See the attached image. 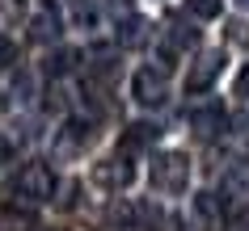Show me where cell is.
Returning <instances> with one entry per match:
<instances>
[{
  "label": "cell",
  "mask_w": 249,
  "mask_h": 231,
  "mask_svg": "<svg viewBox=\"0 0 249 231\" xmlns=\"http://www.w3.org/2000/svg\"><path fill=\"white\" fill-rule=\"evenodd\" d=\"M59 34H64V17H59V9H55V4H42L38 13L30 17V38H34V42H59Z\"/></svg>",
  "instance_id": "cell-7"
},
{
  "label": "cell",
  "mask_w": 249,
  "mask_h": 231,
  "mask_svg": "<svg viewBox=\"0 0 249 231\" xmlns=\"http://www.w3.org/2000/svg\"><path fill=\"white\" fill-rule=\"evenodd\" d=\"M89 122H80V118H72V122H64V130L55 135V155H76L85 143H89Z\"/></svg>",
  "instance_id": "cell-9"
},
{
  "label": "cell",
  "mask_w": 249,
  "mask_h": 231,
  "mask_svg": "<svg viewBox=\"0 0 249 231\" xmlns=\"http://www.w3.org/2000/svg\"><path fill=\"white\" fill-rule=\"evenodd\" d=\"M0 227H4V231H26V227H34V218H30V215H13V210H9Z\"/></svg>",
  "instance_id": "cell-16"
},
{
  "label": "cell",
  "mask_w": 249,
  "mask_h": 231,
  "mask_svg": "<svg viewBox=\"0 0 249 231\" xmlns=\"http://www.w3.org/2000/svg\"><path fill=\"white\" fill-rule=\"evenodd\" d=\"M228 30H232V42H241V46L249 42V26L245 21H228Z\"/></svg>",
  "instance_id": "cell-19"
},
{
  "label": "cell",
  "mask_w": 249,
  "mask_h": 231,
  "mask_svg": "<svg viewBox=\"0 0 249 231\" xmlns=\"http://www.w3.org/2000/svg\"><path fill=\"white\" fill-rule=\"evenodd\" d=\"M186 13L198 21H211V17H220V0H186Z\"/></svg>",
  "instance_id": "cell-14"
},
{
  "label": "cell",
  "mask_w": 249,
  "mask_h": 231,
  "mask_svg": "<svg viewBox=\"0 0 249 231\" xmlns=\"http://www.w3.org/2000/svg\"><path fill=\"white\" fill-rule=\"evenodd\" d=\"M224 72V51H203L195 59V67L186 72V92H207Z\"/></svg>",
  "instance_id": "cell-4"
},
{
  "label": "cell",
  "mask_w": 249,
  "mask_h": 231,
  "mask_svg": "<svg viewBox=\"0 0 249 231\" xmlns=\"http://www.w3.org/2000/svg\"><path fill=\"white\" fill-rule=\"evenodd\" d=\"M241 4H245V9H249V0H241Z\"/></svg>",
  "instance_id": "cell-22"
},
{
  "label": "cell",
  "mask_w": 249,
  "mask_h": 231,
  "mask_svg": "<svg viewBox=\"0 0 249 231\" xmlns=\"http://www.w3.org/2000/svg\"><path fill=\"white\" fill-rule=\"evenodd\" d=\"M0 160H9V143L0 139Z\"/></svg>",
  "instance_id": "cell-21"
},
{
  "label": "cell",
  "mask_w": 249,
  "mask_h": 231,
  "mask_svg": "<svg viewBox=\"0 0 249 231\" xmlns=\"http://www.w3.org/2000/svg\"><path fill=\"white\" fill-rule=\"evenodd\" d=\"M131 177H135V168H131V160H123V155H110L102 164H93V185H97V189L118 193V189L131 185Z\"/></svg>",
  "instance_id": "cell-5"
},
{
  "label": "cell",
  "mask_w": 249,
  "mask_h": 231,
  "mask_svg": "<svg viewBox=\"0 0 249 231\" xmlns=\"http://www.w3.org/2000/svg\"><path fill=\"white\" fill-rule=\"evenodd\" d=\"M51 231H59V227H51Z\"/></svg>",
  "instance_id": "cell-23"
},
{
  "label": "cell",
  "mask_w": 249,
  "mask_h": 231,
  "mask_svg": "<svg viewBox=\"0 0 249 231\" xmlns=\"http://www.w3.org/2000/svg\"><path fill=\"white\" fill-rule=\"evenodd\" d=\"M152 185L160 193H186V185H190V160H186V152H160L152 160Z\"/></svg>",
  "instance_id": "cell-1"
},
{
  "label": "cell",
  "mask_w": 249,
  "mask_h": 231,
  "mask_svg": "<svg viewBox=\"0 0 249 231\" xmlns=\"http://www.w3.org/2000/svg\"><path fill=\"white\" fill-rule=\"evenodd\" d=\"M236 97H241V101H249V67H241V72H236Z\"/></svg>",
  "instance_id": "cell-18"
},
{
  "label": "cell",
  "mask_w": 249,
  "mask_h": 231,
  "mask_svg": "<svg viewBox=\"0 0 249 231\" xmlns=\"http://www.w3.org/2000/svg\"><path fill=\"white\" fill-rule=\"evenodd\" d=\"M190 130L198 139H215V135L228 130V114L220 105H198V109H190Z\"/></svg>",
  "instance_id": "cell-6"
},
{
  "label": "cell",
  "mask_w": 249,
  "mask_h": 231,
  "mask_svg": "<svg viewBox=\"0 0 249 231\" xmlns=\"http://www.w3.org/2000/svg\"><path fill=\"white\" fill-rule=\"evenodd\" d=\"M144 21L140 17H123V26H118V46H140L144 42Z\"/></svg>",
  "instance_id": "cell-13"
},
{
  "label": "cell",
  "mask_w": 249,
  "mask_h": 231,
  "mask_svg": "<svg viewBox=\"0 0 249 231\" xmlns=\"http://www.w3.org/2000/svg\"><path fill=\"white\" fill-rule=\"evenodd\" d=\"M68 17H72V26H76V30H97V21H102V4H97V0H68Z\"/></svg>",
  "instance_id": "cell-10"
},
{
  "label": "cell",
  "mask_w": 249,
  "mask_h": 231,
  "mask_svg": "<svg viewBox=\"0 0 249 231\" xmlns=\"http://www.w3.org/2000/svg\"><path fill=\"white\" fill-rule=\"evenodd\" d=\"M55 172L51 164H42V160H34V164H26L21 172H17V198H26V202H51L55 198Z\"/></svg>",
  "instance_id": "cell-2"
},
{
  "label": "cell",
  "mask_w": 249,
  "mask_h": 231,
  "mask_svg": "<svg viewBox=\"0 0 249 231\" xmlns=\"http://www.w3.org/2000/svg\"><path fill=\"white\" fill-rule=\"evenodd\" d=\"M220 193H224V202H249V168H228Z\"/></svg>",
  "instance_id": "cell-11"
},
{
  "label": "cell",
  "mask_w": 249,
  "mask_h": 231,
  "mask_svg": "<svg viewBox=\"0 0 249 231\" xmlns=\"http://www.w3.org/2000/svg\"><path fill=\"white\" fill-rule=\"evenodd\" d=\"M0 4H4V13L13 17V13H21V9H26V0H0Z\"/></svg>",
  "instance_id": "cell-20"
},
{
  "label": "cell",
  "mask_w": 249,
  "mask_h": 231,
  "mask_svg": "<svg viewBox=\"0 0 249 231\" xmlns=\"http://www.w3.org/2000/svg\"><path fill=\"white\" fill-rule=\"evenodd\" d=\"M131 97L144 109H160V105L169 101V89H165V72L160 67H140L131 76Z\"/></svg>",
  "instance_id": "cell-3"
},
{
  "label": "cell",
  "mask_w": 249,
  "mask_h": 231,
  "mask_svg": "<svg viewBox=\"0 0 249 231\" xmlns=\"http://www.w3.org/2000/svg\"><path fill=\"white\" fill-rule=\"evenodd\" d=\"M160 130L148 126V122H135V126H127V135H123V152H140V147H148V143H157Z\"/></svg>",
  "instance_id": "cell-12"
},
{
  "label": "cell",
  "mask_w": 249,
  "mask_h": 231,
  "mask_svg": "<svg viewBox=\"0 0 249 231\" xmlns=\"http://www.w3.org/2000/svg\"><path fill=\"white\" fill-rule=\"evenodd\" d=\"M195 223H198V231H220L224 227V198L195 193Z\"/></svg>",
  "instance_id": "cell-8"
},
{
  "label": "cell",
  "mask_w": 249,
  "mask_h": 231,
  "mask_svg": "<svg viewBox=\"0 0 249 231\" xmlns=\"http://www.w3.org/2000/svg\"><path fill=\"white\" fill-rule=\"evenodd\" d=\"M72 63H76V51H59V55L51 59V63H47V72L64 76V72H72Z\"/></svg>",
  "instance_id": "cell-15"
},
{
  "label": "cell",
  "mask_w": 249,
  "mask_h": 231,
  "mask_svg": "<svg viewBox=\"0 0 249 231\" xmlns=\"http://www.w3.org/2000/svg\"><path fill=\"white\" fill-rule=\"evenodd\" d=\"M13 55H17L13 38H4V34H0V67H4V63H13Z\"/></svg>",
  "instance_id": "cell-17"
}]
</instances>
